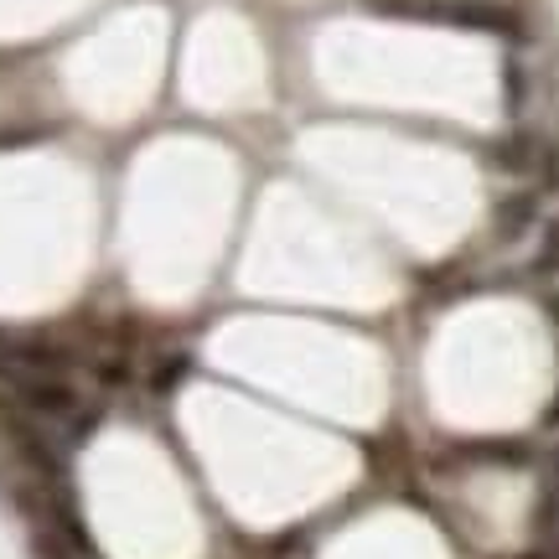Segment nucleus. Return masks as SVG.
<instances>
[{
  "label": "nucleus",
  "mask_w": 559,
  "mask_h": 559,
  "mask_svg": "<svg viewBox=\"0 0 559 559\" xmlns=\"http://www.w3.org/2000/svg\"><path fill=\"white\" fill-rule=\"evenodd\" d=\"M11 389L41 419H68V415H79V404H83L79 389L62 379V373H21V368H11Z\"/></svg>",
  "instance_id": "nucleus-1"
},
{
  "label": "nucleus",
  "mask_w": 559,
  "mask_h": 559,
  "mask_svg": "<svg viewBox=\"0 0 559 559\" xmlns=\"http://www.w3.org/2000/svg\"><path fill=\"white\" fill-rule=\"evenodd\" d=\"M534 223H539V192H513V198L498 202V234L508 243L523 239Z\"/></svg>",
  "instance_id": "nucleus-2"
},
{
  "label": "nucleus",
  "mask_w": 559,
  "mask_h": 559,
  "mask_svg": "<svg viewBox=\"0 0 559 559\" xmlns=\"http://www.w3.org/2000/svg\"><path fill=\"white\" fill-rule=\"evenodd\" d=\"M528 275L534 280L559 275V218L544 223V239H539V249H534V260H528Z\"/></svg>",
  "instance_id": "nucleus-3"
},
{
  "label": "nucleus",
  "mask_w": 559,
  "mask_h": 559,
  "mask_svg": "<svg viewBox=\"0 0 559 559\" xmlns=\"http://www.w3.org/2000/svg\"><path fill=\"white\" fill-rule=\"evenodd\" d=\"M187 373H192V358H187V353H171V358H160V368L151 373V389H156V394H171Z\"/></svg>",
  "instance_id": "nucleus-4"
},
{
  "label": "nucleus",
  "mask_w": 559,
  "mask_h": 559,
  "mask_svg": "<svg viewBox=\"0 0 559 559\" xmlns=\"http://www.w3.org/2000/svg\"><path fill=\"white\" fill-rule=\"evenodd\" d=\"M528 151H534L528 140H502V145H498V166H502V171H528V166H534V156H528Z\"/></svg>",
  "instance_id": "nucleus-5"
},
{
  "label": "nucleus",
  "mask_w": 559,
  "mask_h": 559,
  "mask_svg": "<svg viewBox=\"0 0 559 559\" xmlns=\"http://www.w3.org/2000/svg\"><path fill=\"white\" fill-rule=\"evenodd\" d=\"M94 373H99L104 389H120V383H130V362H124V358H104Z\"/></svg>",
  "instance_id": "nucleus-6"
},
{
  "label": "nucleus",
  "mask_w": 559,
  "mask_h": 559,
  "mask_svg": "<svg viewBox=\"0 0 559 559\" xmlns=\"http://www.w3.org/2000/svg\"><path fill=\"white\" fill-rule=\"evenodd\" d=\"M544 425H549V430H559V394H555V404H549V415H544Z\"/></svg>",
  "instance_id": "nucleus-7"
},
{
  "label": "nucleus",
  "mask_w": 559,
  "mask_h": 559,
  "mask_svg": "<svg viewBox=\"0 0 559 559\" xmlns=\"http://www.w3.org/2000/svg\"><path fill=\"white\" fill-rule=\"evenodd\" d=\"M519 559H555L549 549H534V555H519Z\"/></svg>",
  "instance_id": "nucleus-8"
}]
</instances>
